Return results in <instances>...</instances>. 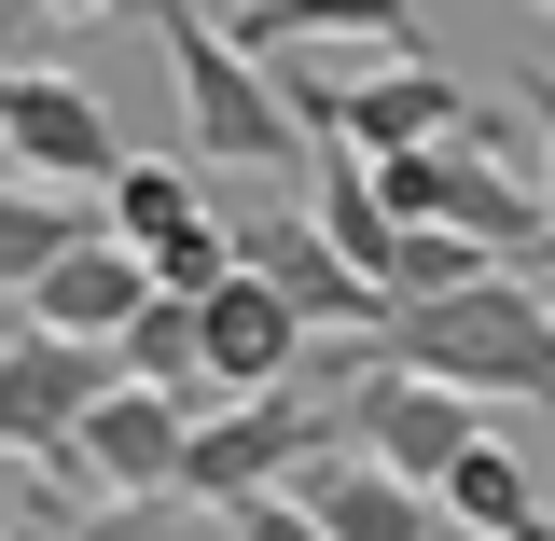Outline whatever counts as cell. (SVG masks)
I'll list each match as a JSON object with an SVG mask.
<instances>
[{"mask_svg": "<svg viewBox=\"0 0 555 541\" xmlns=\"http://www.w3.org/2000/svg\"><path fill=\"white\" fill-rule=\"evenodd\" d=\"M139 28L167 42V83H181V112H195V153H208V167H250V181L320 167V153H306V112H292V83H278L236 28H208L195 0H139Z\"/></svg>", "mask_w": 555, "mask_h": 541, "instance_id": "6da1fadb", "label": "cell"}, {"mask_svg": "<svg viewBox=\"0 0 555 541\" xmlns=\"http://www.w3.org/2000/svg\"><path fill=\"white\" fill-rule=\"evenodd\" d=\"M389 361L430 389H473V403H555V278H486V292L403 306Z\"/></svg>", "mask_w": 555, "mask_h": 541, "instance_id": "7a4b0ae2", "label": "cell"}, {"mask_svg": "<svg viewBox=\"0 0 555 541\" xmlns=\"http://www.w3.org/2000/svg\"><path fill=\"white\" fill-rule=\"evenodd\" d=\"M334 445H347V416H306L292 389H264V403H222V416H195V473H181V500H208V514L292 500V486L320 473Z\"/></svg>", "mask_w": 555, "mask_h": 541, "instance_id": "3957f363", "label": "cell"}, {"mask_svg": "<svg viewBox=\"0 0 555 541\" xmlns=\"http://www.w3.org/2000/svg\"><path fill=\"white\" fill-rule=\"evenodd\" d=\"M126 389V347H83V334H42V320H14L0 334V445L14 459H69L83 445V416Z\"/></svg>", "mask_w": 555, "mask_h": 541, "instance_id": "277c9868", "label": "cell"}, {"mask_svg": "<svg viewBox=\"0 0 555 541\" xmlns=\"http://www.w3.org/2000/svg\"><path fill=\"white\" fill-rule=\"evenodd\" d=\"M334 416H347V445H361V459H389L403 486H430V500H444L500 403H473V389H430V375H403V361H375V375H361Z\"/></svg>", "mask_w": 555, "mask_h": 541, "instance_id": "5b68a950", "label": "cell"}, {"mask_svg": "<svg viewBox=\"0 0 555 541\" xmlns=\"http://www.w3.org/2000/svg\"><path fill=\"white\" fill-rule=\"evenodd\" d=\"M0 153H14V181H42V195H112L126 181V139L112 112L56 83V69H0Z\"/></svg>", "mask_w": 555, "mask_h": 541, "instance_id": "8992f818", "label": "cell"}, {"mask_svg": "<svg viewBox=\"0 0 555 541\" xmlns=\"http://www.w3.org/2000/svg\"><path fill=\"white\" fill-rule=\"evenodd\" d=\"M98 222H112V236H126L139 265L167 278V292H222V278H236V222H208L181 167H126Z\"/></svg>", "mask_w": 555, "mask_h": 541, "instance_id": "52a82bcc", "label": "cell"}, {"mask_svg": "<svg viewBox=\"0 0 555 541\" xmlns=\"http://www.w3.org/2000/svg\"><path fill=\"white\" fill-rule=\"evenodd\" d=\"M306 334H320V320H306L278 278L236 265L222 292H208V389H222V403H264V389H292V375H306Z\"/></svg>", "mask_w": 555, "mask_h": 541, "instance_id": "ba28073f", "label": "cell"}, {"mask_svg": "<svg viewBox=\"0 0 555 541\" xmlns=\"http://www.w3.org/2000/svg\"><path fill=\"white\" fill-rule=\"evenodd\" d=\"M69 459L112 486V500H181V473H195V403L181 389H112Z\"/></svg>", "mask_w": 555, "mask_h": 541, "instance_id": "9c48e42d", "label": "cell"}, {"mask_svg": "<svg viewBox=\"0 0 555 541\" xmlns=\"http://www.w3.org/2000/svg\"><path fill=\"white\" fill-rule=\"evenodd\" d=\"M236 265H250V278H278V292H292L320 334H389V320H403V306H389L375 278L347 265L320 222H236Z\"/></svg>", "mask_w": 555, "mask_h": 541, "instance_id": "30bf717a", "label": "cell"}, {"mask_svg": "<svg viewBox=\"0 0 555 541\" xmlns=\"http://www.w3.org/2000/svg\"><path fill=\"white\" fill-rule=\"evenodd\" d=\"M153 292H167V278H153V265H139V250H126V236L98 222V236H83V250H69V265L42 278V292H28L14 320H42V334H83V347H126V334H139V306H153Z\"/></svg>", "mask_w": 555, "mask_h": 541, "instance_id": "8fae6325", "label": "cell"}, {"mask_svg": "<svg viewBox=\"0 0 555 541\" xmlns=\"http://www.w3.org/2000/svg\"><path fill=\"white\" fill-rule=\"evenodd\" d=\"M292 500H306L334 541H459V514H444L430 486H403L389 459H361V445H334V459L292 486Z\"/></svg>", "mask_w": 555, "mask_h": 541, "instance_id": "7c38bea8", "label": "cell"}, {"mask_svg": "<svg viewBox=\"0 0 555 541\" xmlns=\"http://www.w3.org/2000/svg\"><path fill=\"white\" fill-rule=\"evenodd\" d=\"M444 514H459V541H555V473H528L486 430L473 459H459V486H444Z\"/></svg>", "mask_w": 555, "mask_h": 541, "instance_id": "4fadbf2b", "label": "cell"}, {"mask_svg": "<svg viewBox=\"0 0 555 541\" xmlns=\"http://www.w3.org/2000/svg\"><path fill=\"white\" fill-rule=\"evenodd\" d=\"M236 42L264 69H278V42H389V56H416V0H250Z\"/></svg>", "mask_w": 555, "mask_h": 541, "instance_id": "5bb4252c", "label": "cell"}, {"mask_svg": "<svg viewBox=\"0 0 555 541\" xmlns=\"http://www.w3.org/2000/svg\"><path fill=\"white\" fill-rule=\"evenodd\" d=\"M83 236H98V222H83L69 195H42V181H14V195H0V278H14V306H28V292H42V278H56L69 250H83Z\"/></svg>", "mask_w": 555, "mask_h": 541, "instance_id": "9a60e30c", "label": "cell"}, {"mask_svg": "<svg viewBox=\"0 0 555 541\" xmlns=\"http://www.w3.org/2000/svg\"><path fill=\"white\" fill-rule=\"evenodd\" d=\"M83 541H236V514H208V500H98Z\"/></svg>", "mask_w": 555, "mask_h": 541, "instance_id": "2e32d148", "label": "cell"}, {"mask_svg": "<svg viewBox=\"0 0 555 541\" xmlns=\"http://www.w3.org/2000/svg\"><path fill=\"white\" fill-rule=\"evenodd\" d=\"M236 541H334V528H320L306 500H250V514H236Z\"/></svg>", "mask_w": 555, "mask_h": 541, "instance_id": "e0dca14e", "label": "cell"}, {"mask_svg": "<svg viewBox=\"0 0 555 541\" xmlns=\"http://www.w3.org/2000/svg\"><path fill=\"white\" fill-rule=\"evenodd\" d=\"M528 112H542V208H555V83L528 69Z\"/></svg>", "mask_w": 555, "mask_h": 541, "instance_id": "ac0fdd59", "label": "cell"}, {"mask_svg": "<svg viewBox=\"0 0 555 541\" xmlns=\"http://www.w3.org/2000/svg\"><path fill=\"white\" fill-rule=\"evenodd\" d=\"M56 14H139V0H56Z\"/></svg>", "mask_w": 555, "mask_h": 541, "instance_id": "d6986e66", "label": "cell"}, {"mask_svg": "<svg viewBox=\"0 0 555 541\" xmlns=\"http://www.w3.org/2000/svg\"><path fill=\"white\" fill-rule=\"evenodd\" d=\"M528 14H555V0H528Z\"/></svg>", "mask_w": 555, "mask_h": 541, "instance_id": "ffe728a7", "label": "cell"}]
</instances>
